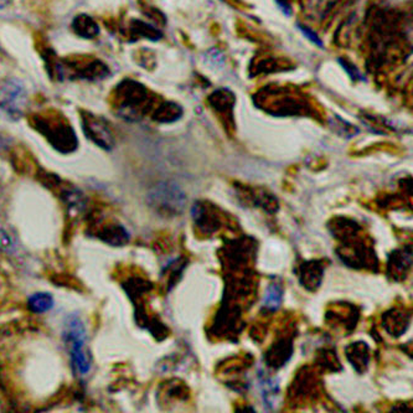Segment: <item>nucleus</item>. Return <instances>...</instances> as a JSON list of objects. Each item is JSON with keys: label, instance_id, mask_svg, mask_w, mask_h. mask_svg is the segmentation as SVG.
Listing matches in <instances>:
<instances>
[{"label": "nucleus", "instance_id": "17", "mask_svg": "<svg viewBox=\"0 0 413 413\" xmlns=\"http://www.w3.org/2000/svg\"><path fill=\"white\" fill-rule=\"evenodd\" d=\"M55 300L51 293L47 292H37L29 297L27 308L35 314H44L54 308Z\"/></svg>", "mask_w": 413, "mask_h": 413}, {"label": "nucleus", "instance_id": "4", "mask_svg": "<svg viewBox=\"0 0 413 413\" xmlns=\"http://www.w3.org/2000/svg\"><path fill=\"white\" fill-rule=\"evenodd\" d=\"M111 75V68L106 62L92 55L73 54L61 58L62 81L85 80V81H102Z\"/></svg>", "mask_w": 413, "mask_h": 413}, {"label": "nucleus", "instance_id": "6", "mask_svg": "<svg viewBox=\"0 0 413 413\" xmlns=\"http://www.w3.org/2000/svg\"><path fill=\"white\" fill-rule=\"evenodd\" d=\"M27 104V90L19 78H0V111L11 119L24 116Z\"/></svg>", "mask_w": 413, "mask_h": 413}, {"label": "nucleus", "instance_id": "11", "mask_svg": "<svg viewBox=\"0 0 413 413\" xmlns=\"http://www.w3.org/2000/svg\"><path fill=\"white\" fill-rule=\"evenodd\" d=\"M71 29L78 37L85 39V40H93V39L99 37L101 34L99 23L83 13L73 18Z\"/></svg>", "mask_w": 413, "mask_h": 413}, {"label": "nucleus", "instance_id": "9", "mask_svg": "<svg viewBox=\"0 0 413 413\" xmlns=\"http://www.w3.org/2000/svg\"><path fill=\"white\" fill-rule=\"evenodd\" d=\"M34 40H35V49L44 61L49 78L55 82H61V58L57 57L56 52L50 47L49 40L42 34L35 35Z\"/></svg>", "mask_w": 413, "mask_h": 413}, {"label": "nucleus", "instance_id": "5", "mask_svg": "<svg viewBox=\"0 0 413 413\" xmlns=\"http://www.w3.org/2000/svg\"><path fill=\"white\" fill-rule=\"evenodd\" d=\"M150 207L163 216L179 215L185 209V192L175 183H159L148 194Z\"/></svg>", "mask_w": 413, "mask_h": 413}, {"label": "nucleus", "instance_id": "8", "mask_svg": "<svg viewBox=\"0 0 413 413\" xmlns=\"http://www.w3.org/2000/svg\"><path fill=\"white\" fill-rule=\"evenodd\" d=\"M90 236L107 243L112 247H122L130 242V235L119 222L96 221L90 226Z\"/></svg>", "mask_w": 413, "mask_h": 413}, {"label": "nucleus", "instance_id": "23", "mask_svg": "<svg viewBox=\"0 0 413 413\" xmlns=\"http://www.w3.org/2000/svg\"><path fill=\"white\" fill-rule=\"evenodd\" d=\"M11 247H13L11 236L4 230H0V248L8 251V249H11Z\"/></svg>", "mask_w": 413, "mask_h": 413}, {"label": "nucleus", "instance_id": "18", "mask_svg": "<svg viewBox=\"0 0 413 413\" xmlns=\"http://www.w3.org/2000/svg\"><path fill=\"white\" fill-rule=\"evenodd\" d=\"M282 300H283V290L281 284L273 282L269 284V288L266 290L264 300H262V309L269 313L277 312L282 305Z\"/></svg>", "mask_w": 413, "mask_h": 413}, {"label": "nucleus", "instance_id": "14", "mask_svg": "<svg viewBox=\"0 0 413 413\" xmlns=\"http://www.w3.org/2000/svg\"><path fill=\"white\" fill-rule=\"evenodd\" d=\"M388 316H383V326H386V331L393 336L402 335L407 331L409 326V315L402 310H391L388 312Z\"/></svg>", "mask_w": 413, "mask_h": 413}, {"label": "nucleus", "instance_id": "2", "mask_svg": "<svg viewBox=\"0 0 413 413\" xmlns=\"http://www.w3.org/2000/svg\"><path fill=\"white\" fill-rule=\"evenodd\" d=\"M150 101L149 90L132 78H124L117 83L109 96V107L127 122L143 118L147 109L152 107Z\"/></svg>", "mask_w": 413, "mask_h": 413}, {"label": "nucleus", "instance_id": "19", "mask_svg": "<svg viewBox=\"0 0 413 413\" xmlns=\"http://www.w3.org/2000/svg\"><path fill=\"white\" fill-rule=\"evenodd\" d=\"M259 393L262 395L264 405L267 409L273 408L274 401L278 396L279 385L277 381H274L273 378L269 376H264V374H261L259 376Z\"/></svg>", "mask_w": 413, "mask_h": 413}, {"label": "nucleus", "instance_id": "22", "mask_svg": "<svg viewBox=\"0 0 413 413\" xmlns=\"http://www.w3.org/2000/svg\"><path fill=\"white\" fill-rule=\"evenodd\" d=\"M298 29H300V32H302V34L309 40V42L315 44L316 47H323V42H321V37L316 35L315 31L312 30L309 27H307V26L302 25V24H298Z\"/></svg>", "mask_w": 413, "mask_h": 413}, {"label": "nucleus", "instance_id": "3", "mask_svg": "<svg viewBox=\"0 0 413 413\" xmlns=\"http://www.w3.org/2000/svg\"><path fill=\"white\" fill-rule=\"evenodd\" d=\"M62 339L66 344L75 375L86 376L92 369V355L88 349L86 326L80 315H68L62 329Z\"/></svg>", "mask_w": 413, "mask_h": 413}, {"label": "nucleus", "instance_id": "15", "mask_svg": "<svg viewBox=\"0 0 413 413\" xmlns=\"http://www.w3.org/2000/svg\"><path fill=\"white\" fill-rule=\"evenodd\" d=\"M181 116H183V109L179 104L166 101L155 109L152 114V119L158 123H171L181 118Z\"/></svg>", "mask_w": 413, "mask_h": 413}, {"label": "nucleus", "instance_id": "21", "mask_svg": "<svg viewBox=\"0 0 413 413\" xmlns=\"http://www.w3.org/2000/svg\"><path fill=\"white\" fill-rule=\"evenodd\" d=\"M338 61L340 62L341 66L345 68L346 73H349V76L352 78V81H357V80H362V73L359 71V68L352 65V62L344 60V58H339Z\"/></svg>", "mask_w": 413, "mask_h": 413}, {"label": "nucleus", "instance_id": "20", "mask_svg": "<svg viewBox=\"0 0 413 413\" xmlns=\"http://www.w3.org/2000/svg\"><path fill=\"white\" fill-rule=\"evenodd\" d=\"M130 37H133L135 39L145 37V39L156 42V40L161 39V32L159 30H156L154 26L150 25L148 23L133 19V20H130Z\"/></svg>", "mask_w": 413, "mask_h": 413}, {"label": "nucleus", "instance_id": "13", "mask_svg": "<svg viewBox=\"0 0 413 413\" xmlns=\"http://www.w3.org/2000/svg\"><path fill=\"white\" fill-rule=\"evenodd\" d=\"M293 352V346H292V340H284L281 339L279 343L274 344L269 350V355L266 357V362L267 365L271 367L283 366L285 362L290 360V355Z\"/></svg>", "mask_w": 413, "mask_h": 413}, {"label": "nucleus", "instance_id": "16", "mask_svg": "<svg viewBox=\"0 0 413 413\" xmlns=\"http://www.w3.org/2000/svg\"><path fill=\"white\" fill-rule=\"evenodd\" d=\"M412 254L411 251H396L391 253V259H390V272L393 276V278L400 279L402 276H406L408 269H411L412 264Z\"/></svg>", "mask_w": 413, "mask_h": 413}, {"label": "nucleus", "instance_id": "24", "mask_svg": "<svg viewBox=\"0 0 413 413\" xmlns=\"http://www.w3.org/2000/svg\"><path fill=\"white\" fill-rule=\"evenodd\" d=\"M6 144H8V140H4L3 135H0V148L4 149V148H6Z\"/></svg>", "mask_w": 413, "mask_h": 413}, {"label": "nucleus", "instance_id": "1", "mask_svg": "<svg viewBox=\"0 0 413 413\" xmlns=\"http://www.w3.org/2000/svg\"><path fill=\"white\" fill-rule=\"evenodd\" d=\"M32 130L45 138L54 150L61 154H71L78 148V138L68 117L61 111L47 109L32 112L27 117Z\"/></svg>", "mask_w": 413, "mask_h": 413}, {"label": "nucleus", "instance_id": "12", "mask_svg": "<svg viewBox=\"0 0 413 413\" xmlns=\"http://www.w3.org/2000/svg\"><path fill=\"white\" fill-rule=\"evenodd\" d=\"M369 349L370 347L364 341H357L346 347V357L357 372L366 371L367 365L370 362Z\"/></svg>", "mask_w": 413, "mask_h": 413}, {"label": "nucleus", "instance_id": "10", "mask_svg": "<svg viewBox=\"0 0 413 413\" xmlns=\"http://www.w3.org/2000/svg\"><path fill=\"white\" fill-rule=\"evenodd\" d=\"M324 276V264L321 261H309L300 264V282L308 290H316L319 288L321 279Z\"/></svg>", "mask_w": 413, "mask_h": 413}, {"label": "nucleus", "instance_id": "7", "mask_svg": "<svg viewBox=\"0 0 413 413\" xmlns=\"http://www.w3.org/2000/svg\"><path fill=\"white\" fill-rule=\"evenodd\" d=\"M80 119L83 135L88 140L106 152L113 149L116 138L107 119L86 109H80Z\"/></svg>", "mask_w": 413, "mask_h": 413}]
</instances>
